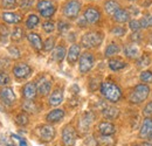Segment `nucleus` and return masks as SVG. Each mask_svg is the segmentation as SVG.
<instances>
[{"instance_id": "393cba45", "label": "nucleus", "mask_w": 152, "mask_h": 146, "mask_svg": "<svg viewBox=\"0 0 152 146\" xmlns=\"http://www.w3.org/2000/svg\"><path fill=\"white\" fill-rule=\"evenodd\" d=\"M66 55H67L66 47L64 46H57V47L54 48V50H53L52 57H53L54 61H56L57 63H60V62L63 61V58L66 57Z\"/></svg>"}, {"instance_id": "a19ab883", "label": "nucleus", "mask_w": 152, "mask_h": 146, "mask_svg": "<svg viewBox=\"0 0 152 146\" xmlns=\"http://www.w3.org/2000/svg\"><path fill=\"white\" fill-rule=\"evenodd\" d=\"M125 33H126V29L121 25L115 26L114 28L111 29V34H114L115 36H124Z\"/></svg>"}, {"instance_id": "7c9ffc66", "label": "nucleus", "mask_w": 152, "mask_h": 146, "mask_svg": "<svg viewBox=\"0 0 152 146\" xmlns=\"http://www.w3.org/2000/svg\"><path fill=\"white\" fill-rule=\"evenodd\" d=\"M39 22H40V18L38 15L37 14H31V15H28V18L26 20V27L28 29H33L38 26Z\"/></svg>"}, {"instance_id": "8fccbe9b", "label": "nucleus", "mask_w": 152, "mask_h": 146, "mask_svg": "<svg viewBox=\"0 0 152 146\" xmlns=\"http://www.w3.org/2000/svg\"><path fill=\"white\" fill-rule=\"evenodd\" d=\"M130 39H131V41H132L133 43H140V42H142V39H143V36H142V33L137 32V33H133V34H131Z\"/></svg>"}, {"instance_id": "2f4dec72", "label": "nucleus", "mask_w": 152, "mask_h": 146, "mask_svg": "<svg viewBox=\"0 0 152 146\" xmlns=\"http://www.w3.org/2000/svg\"><path fill=\"white\" fill-rule=\"evenodd\" d=\"M15 123L19 125V126H26L28 123H29V118H28V115L26 112H20L15 116Z\"/></svg>"}, {"instance_id": "a211bd4d", "label": "nucleus", "mask_w": 152, "mask_h": 146, "mask_svg": "<svg viewBox=\"0 0 152 146\" xmlns=\"http://www.w3.org/2000/svg\"><path fill=\"white\" fill-rule=\"evenodd\" d=\"M102 115H103V117L105 119L114 120V119H116L118 117V115H119V109L114 107V105H105L102 109Z\"/></svg>"}, {"instance_id": "49530a36", "label": "nucleus", "mask_w": 152, "mask_h": 146, "mask_svg": "<svg viewBox=\"0 0 152 146\" xmlns=\"http://www.w3.org/2000/svg\"><path fill=\"white\" fill-rule=\"evenodd\" d=\"M143 116L144 117H151L152 116V101L146 103V105L143 108Z\"/></svg>"}, {"instance_id": "6e6d98bb", "label": "nucleus", "mask_w": 152, "mask_h": 146, "mask_svg": "<svg viewBox=\"0 0 152 146\" xmlns=\"http://www.w3.org/2000/svg\"><path fill=\"white\" fill-rule=\"evenodd\" d=\"M143 146H152L151 143H148V142H145L144 144H143Z\"/></svg>"}, {"instance_id": "58836bf2", "label": "nucleus", "mask_w": 152, "mask_h": 146, "mask_svg": "<svg viewBox=\"0 0 152 146\" xmlns=\"http://www.w3.org/2000/svg\"><path fill=\"white\" fill-rule=\"evenodd\" d=\"M150 62H151L150 56H149V55H143L142 57H139V58L137 60V66L140 67V68H144V67L149 66Z\"/></svg>"}, {"instance_id": "5fc2aeb1", "label": "nucleus", "mask_w": 152, "mask_h": 146, "mask_svg": "<svg viewBox=\"0 0 152 146\" xmlns=\"http://www.w3.org/2000/svg\"><path fill=\"white\" fill-rule=\"evenodd\" d=\"M149 43H150V45H152V33L150 34V36H149Z\"/></svg>"}, {"instance_id": "4be33fe9", "label": "nucleus", "mask_w": 152, "mask_h": 146, "mask_svg": "<svg viewBox=\"0 0 152 146\" xmlns=\"http://www.w3.org/2000/svg\"><path fill=\"white\" fill-rule=\"evenodd\" d=\"M113 18H114L115 22H117V23H125V22L130 21V13L124 8H119L115 13Z\"/></svg>"}, {"instance_id": "72a5a7b5", "label": "nucleus", "mask_w": 152, "mask_h": 146, "mask_svg": "<svg viewBox=\"0 0 152 146\" xmlns=\"http://www.w3.org/2000/svg\"><path fill=\"white\" fill-rule=\"evenodd\" d=\"M54 47H55V37L54 36L48 37V39L43 42V50L47 52V53L54 50Z\"/></svg>"}, {"instance_id": "aec40b11", "label": "nucleus", "mask_w": 152, "mask_h": 146, "mask_svg": "<svg viewBox=\"0 0 152 146\" xmlns=\"http://www.w3.org/2000/svg\"><path fill=\"white\" fill-rule=\"evenodd\" d=\"M38 93L40 96H47L52 90V82L49 80H40L38 83Z\"/></svg>"}, {"instance_id": "c9c22d12", "label": "nucleus", "mask_w": 152, "mask_h": 146, "mask_svg": "<svg viewBox=\"0 0 152 146\" xmlns=\"http://www.w3.org/2000/svg\"><path fill=\"white\" fill-rule=\"evenodd\" d=\"M52 6H54L53 1H50V0H40L37 4V9L39 12H42V11H45V9L52 7Z\"/></svg>"}, {"instance_id": "6ab92c4d", "label": "nucleus", "mask_w": 152, "mask_h": 146, "mask_svg": "<svg viewBox=\"0 0 152 146\" xmlns=\"http://www.w3.org/2000/svg\"><path fill=\"white\" fill-rule=\"evenodd\" d=\"M94 115L91 113V112H86L82 117H81V119H80V128L83 131V132H87L89 128H90V125H91V123H93V120H94Z\"/></svg>"}, {"instance_id": "ea45409f", "label": "nucleus", "mask_w": 152, "mask_h": 146, "mask_svg": "<svg viewBox=\"0 0 152 146\" xmlns=\"http://www.w3.org/2000/svg\"><path fill=\"white\" fill-rule=\"evenodd\" d=\"M55 11H56V7L55 6H52V7L47 8V9H45V11L40 12V15L45 19H50L55 14Z\"/></svg>"}, {"instance_id": "5701e85b", "label": "nucleus", "mask_w": 152, "mask_h": 146, "mask_svg": "<svg viewBox=\"0 0 152 146\" xmlns=\"http://www.w3.org/2000/svg\"><path fill=\"white\" fill-rule=\"evenodd\" d=\"M1 18L5 22L7 23H13V25H17L19 23L20 21L22 20L21 15L18 14V13H13V12H4L1 14Z\"/></svg>"}, {"instance_id": "20e7f679", "label": "nucleus", "mask_w": 152, "mask_h": 146, "mask_svg": "<svg viewBox=\"0 0 152 146\" xmlns=\"http://www.w3.org/2000/svg\"><path fill=\"white\" fill-rule=\"evenodd\" d=\"M81 7H82L81 1H78V0H69L63 5L62 13L67 19L74 20V19L78 17V14L81 12Z\"/></svg>"}, {"instance_id": "9b49d317", "label": "nucleus", "mask_w": 152, "mask_h": 146, "mask_svg": "<svg viewBox=\"0 0 152 146\" xmlns=\"http://www.w3.org/2000/svg\"><path fill=\"white\" fill-rule=\"evenodd\" d=\"M139 138L140 139H150L152 138V118L145 117L142 122L140 130H139Z\"/></svg>"}, {"instance_id": "4d7b16f0", "label": "nucleus", "mask_w": 152, "mask_h": 146, "mask_svg": "<svg viewBox=\"0 0 152 146\" xmlns=\"http://www.w3.org/2000/svg\"><path fill=\"white\" fill-rule=\"evenodd\" d=\"M6 146H15V145H14V144H7Z\"/></svg>"}, {"instance_id": "a18cd8bd", "label": "nucleus", "mask_w": 152, "mask_h": 146, "mask_svg": "<svg viewBox=\"0 0 152 146\" xmlns=\"http://www.w3.org/2000/svg\"><path fill=\"white\" fill-rule=\"evenodd\" d=\"M11 82V77L8 76V74L5 72H0V85L5 87Z\"/></svg>"}, {"instance_id": "f3484780", "label": "nucleus", "mask_w": 152, "mask_h": 146, "mask_svg": "<svg viewBox=\"0 0 152 146\" xmlns=\"http://www.w3.org/2000/svg\"><path fill=\"white\" fill-rule=\"evenodd\" d=\"M97 128H98V132L103 136H114L116 132L115 125L110 122H101Z\"/></svg>"}, {"instance_id": "e433bc0d", "label": "nucleus", "mask_w": 152, "mask_h": 146, "mask_svg": "<svg viewBox=\"0 0 152 146\" xmlns=\"http://www.w3.org/2000/svg\"><path fill=\"white\" fill-rule=\"evenodd\" d=\"M42 29H43L46 33L50 34V33H53L54 29H55V23H54L52 20H47V21H45V22L42 23Z\"/></svg>"}, {"instance_id": "9d476101", "label": "nucleus", "mask_w": 152, "mask_h": 146, "mask_svg": "<svg viewBox=\"0 0 152 146\" xmlns=\"http://www.w3.org/2000/svg\"><path fill=\"white\" fill-rule=\"evenodd\" d=\"M21 92H22L25 101H34L37 95H38V87L34 82H27L22 87Z\"/></svg>"}, {"instance_id": "37998d69", "label": "nucleus", "mask_w": 152, "mask_h": 146, "mask_svg": "<svg viewBox=\"0 0 152 146\" xmlns=\"http://www.w3.org/2000/svg\"><path fill=\"white\" fill-rule=\"evenodd\" d=\"M129 28L132 31L133 33H137L142 29L140 27V23H139V20H136V19H132L129 21Z\"/></svg>"}, {"instance_id": "bb28decb", "label": "nucleus", "mask_w": 152, "mask_h": 146, "mask_svg": "<svg viewBox=\"0 0 152 146\" xmlns=\"http://www.w3.org/2000/svg\"><path fill=\"white\" fill-rule=\"evenodd\" d=\"M123 53H124V55H125L128 58L134 60V58L138 57L139 50H138V48H137L136 46H133V45H126V46L124 47V49H123Z\"/></svg>"}, {"instance_id": "bf43d9fd", "label": "nucleus", "mask_w": 152, "mask_h": 146, "mask_svg": "<svg viewBox=\"0 0 152 146\" xmlns=\"http://www.w3.org/2000/svg\"><path fill=\"white\" fill-rule=\"evenodd\" d=\"M129 1H136V0H129Z\"/></svg>"}, {"instance_id": "a878e982", "label": "nucleus", "mask_w": 152, "mask_h": 146, "mask_svg": "<svg viewBox=\"0 0 152 146\" xmlns=\"http://www.w3.org/2000/svg\"><path fill=\"white\" fill-rule=\"evenodd\" d=\"M96 143L98 144V146H115L116 145V139L113 136L101 134L99 137L96 138Z\"/></svg>"}, {"instance_id": "f704fd0d", "label": "nucleus", "mask_w": 152, "mask_h": 146, "mask_svg": "<svg viewBox=\"0 0 152 146\" xmlns=\"http://www.w3.org/2000/svg\"><path fill=\"white\" fill-rule=\"evenodd\" d=\"M139 80L144 84H151L152 83V72L150 70H144L139 75Z\"/></svg>"}, {"instance_id": "0eeeda50", "label": "nucleus", "mask_w": 152, "mask_h": 146, "mask_svg": "<svg viewBox=\"0 0 152 146\" xmlns=\"http://www.w3.org/2000/svg\"><path fill=\"white\" fill-rule=\"evenodd\" d=\"M76 134L75 128H73L72 125H66L63 130H62V143L63 146H74L76 143Z\"/></svg>"}, {"instance_id": "ddd939ff", "label": "nucleus", "mask_w": 152, "mask_h": 146, "mask_svg": "<svg viewBox=\"0 0 152 146\" xmlns=\"http://www.w3.org/2000/svg\"><path fill=\"white\" fill-rule=\"evenodd\" d=\"M81 56V46L77 43H73L70 48L67 52V61L70 66H74L76 62L78 61Z\"/></svg>"}, {"instance_id": "4468645a", "label": "nucleus", "mask_w": 152, "mask_h": 146, "mask_svg": "<svg viewBox=\"0 0 152 146\" xmlns=\"http://www.w3.org/2000/svg\"><path fill=\"white\" fill-rule=\"evenodd\" d=\"M27 40H28V42L31 43V46L37 52H40V50L43 49V42H42V39H41V36L39 34L34 33V32H31V33L27 34Z\"/></svg>"}, {"instance_id": "473e14b6", "label": "nucleus", "mask_w": 152, "mask_h": 146, "mask_svg": "<svg viewBox=\"0 0 152 146\" xmlns=\"http://www.w3.org/2000/svg\"><path fill=\"white\" fill-rule=\"evenodd\" d=\"M23 36H25V32H23V29L21 27H15L11 33V39L13 41H15V42L21 41L23 39Z\"/></svg>"}, {"instance_id": "412c9836", "label": "nucleus", "mask_w": 152, "mask_h": 146, "mask_svg": "<svg viewBox=\"0 0 152 146\" xmlns=\"http://www.w3.org/2000/svg\"><path fill=\"white\" fill-rule=\"evenodd\" d=\"M121 8V5L116 1V0H107L104 2V11L108 15L114 17L115 13Z\"/></svg>"}, {"instance_id": "c03bdc74", "label": "nucleus", "mask_w": 152, "mask_h": 146, "mask_svg": "<svg viewBox=\"0 0 152 146\" xmlns=\"http://www.w3.org/2000/svg\"><path fill=\"white\" fill-rule=\"evenodd\" d=\"M8 53L13 58H20L21 57V53H20L19 48L17 46H10L8 47Z\"/></svg>"}, {"instance_id": "864d4df0", "label": "nucleus", "mask_w": 152, "mask_h": 146, "mask_svg": "<svg viewBox=\"0 0 152 146\" xmlns=\"http://www.w3.org/2000/svg\"><path fill=\"white\" fill-rule=\"evenodd\" d=\"M73 89H75V90H74V92H76V93H77V92H78V90H80L77 85H73Z\"/></svg>"}, {"instance_id": "1a4fd4ad", "label": "nucleus", "mask_w": 152, "mask_h": 146, "mask_svg": "<svg viewBox=\"0 0 152 146\" xmlns=\"http://www.w3.org/2000/svg\"><path fill=\"white\" fill-rule=\"evenodd\" d=\"M15 99H17V97H15V93H14L12 88H10V87H2L0 89V101L4 104L11 107L15 102Z\"/></svg>"}, {"instance_id": "423d86ee", "label": "nucleus", "mask_w": 152, "mask_h": 146, "mask_svg": "<svg viewBox=\"0 0 152 146\" xmlns=\"http://www.w3.org/2000/svg\"><path fill=\"white\" fill-rule=\"evenodd\" d=\"M32 68L31 66H28L27 63H23V62H20L17 63L14 67H13V75L17 80H26L31 75H32Z\"/></svg>"}, {"instance_id": "79ce46f5", "label": "nucleus", "mask_w": 152, "mask_h": 146, "mask_svg": "<svg viewBox=\"0 0 152 146\" xmlns=\"http://www.w3.org/2000/svg\"><path fill=\"white\" fill-rule=\"evenodd\" d=\"M1 6L5 9H13L17 7V0H1Z\"/></svg>"}, {"instance_id": "3c124183", "label": "nucleus", "mask_w": 152, "mask_h": 146, "mask_svg": "<svg viewBox=\"0 0 152 146\" xmlns=\"http://www.w3.org/2000/svg\"><path fill=\"white\" fill-rule=\"evenodd\" d=\"M12 137H13V138H15V139H18V140H22V139H21V137H19L18 134H12Z\"/></svg>"}, {"instance_id": "7ed1b4c3", "label": "nucleus", "mask_w": 152, "mask_h": 146, "mask_svg": "<svg viewBox=\"0 0 152 146\" xmlns=\"http://www.w3.org/2000/svg\"><path fill=\"white\" fill-rule=\"evenodd\" d=\"M103 39H104V35L102 32H98V31L87 32L81 37V46L86 49L97 48L103 42Z\"/></svg>"}, {"instance_id": "39448f33", "label": "nucleus", "mask_w": 152, "mask_h": 146, "mask_svg": "<svg viewBox=\"0 0 152 146\" xmlns=\"http://www.w3.org/2000/svg\"><path fill=\"white\" fill-rule=\"evenodd\" d=\"M95 64V56L90 52L82 53L78 58V70L81 74H87L93 69Z\"/></svg>"}, {"instance_id": "2eb2a0df", "label": "nucleus", "mask_w": 152, "mask_h": 146, "mask_svg": "<svg viewBox=\"0 0 152 146\" xmlns=\"http://www.w3.org/2000/svg\"><path fill=\"white\" fill-rule=\"evenodd\" d=\"M64 117V110L63 109H54L52 110L50 112L47 113L46 116V120L50 124H55V123H58L63 119Z\"/></svg>"}, {"instance_id": "4c0bfd02", "label": "nucleus", "mask_w": 152, "mask_h": 146, "mask_svg": "<svg viewBox=\"0 0 152 146\" xmlns=\"http://www.w3.org/2000/svg\"><path fill=\"white\" fill-rule=\"evenodd\" d=\"M70 28V25L69 22H66V21H62L60 20L58 23H57V29H58V33L60 34H66Z\"/></svg>"}, {"instance_id": "b1692460", "label": "nucleus", "mask_w": 152, "mask_h": 146, "mask_svg": "<svg viewBox=\"0 0 152 146\" xmlns=\"http://www.w3.org/2000/svg\"><path fill=\"white\" fill-rule=\"evenodd\" d=\"M108 64H109V68L113 70V72H119V70H122V69H124L128 64H126V62H124L122 58H110L109 60V62H108Z\"/></svg>"}, {"instance_id": "c756f323", "label": "nucleus", "mask_w": 152, "mask_h": 146, "mask_svg": "<svg viewBox=\"0 0 152 146\" xmlns=\"http://www.w3.org/2000/svg\"><path fill=\"white\" fill-rule=\"evenodd\" d=\"M139 23H140V27L143 29H149L152 27V14L148 13V14H144L142 19L139 20Z\"/></svg>"}, {"instance_id": "603ef678", "label": "nucleus", "mask_w": 152, "mask_h": 146, "mask_svg": "<svg viewBox=\"0 0 152 146\" xmlns=\"http://www.w3.org/2000/svg\"><path fill=\"white\" fill-rule=\"evenodd\" d=\"M20 146H27V144H26V142L22 139V140H20Z\"/></svg>"}, {"instance_id": "f03ea898", "label": "nucleus", "mask_w": 152, "mask_h": 146, "mask_svg": "<svg viewBox=\"0 0 152 146\" xmlns=\"http://www.w3.org/2000/svg\"><path fill=\"white\" fill-rule=\"evenodd\" d=\"M150 90L151 89L148 84H144V83L137 84L129 95V102L134 105L142 104L143 102H145L148 99V97L150 95Z\"/></svg>"}, {"instance_id": "cd10ccee", "label": "nucleus", "mask_w": 152, "mask_h": 146, "mask_svg": "<svg viewBox=\"0 0 152 146\" xmlns=\"http://www.w3.org/2000/svg\"><path fill=\"white\" fill-rule=\"evenodd\" d=\"M119 52H121V47H119L116 42H111V43H109V45L107 46L104 55H105V57H111V56H114V55L118 54Z\"/></svg>"}, {"instance_id": "f257e3e1", "label": "nucleus", "mask_w": 152, "mask_h": 146, "mask_svg": "<svg viewBox=\"0 0 152 146\" xmlns=\"http://www.w3.org/2000/svg\"><path fill=\"white\" fill-rule=\"evenodd\" d=\"M99 91L103 95V97L110 103H117L123 97V92L121 90V88L110 81L102 82L99 85Z\"/></svg>"}, {"instance_id": "de8ad7c7", "label": "nucleus", "mask_w": 152, "mask_h": 146, "mask_svg": "<svg viewBox=\"0 0 152 146\" xmlns=\"http://www.w3.org/2000/svg\"><path fill=\"white\" fill-rule=\"evenodd\" d=\"M8 35H10V29H8V27H7L6 25H4V23H0V36L6 39Z\"/></svg>"}, {"instance_id": "13d9d810", "label": "nucleus", "mask_w": 152, "mask_h": 146, "mask_svg": "<svg viewBox=\"0 0 152 146\" xmlns=\"http://www.w3.org/2000/svg\"><path fill=\"white\" fill-rule=\"evenodd\" d=\"M132 146H143V145H139V144H134V145H132Z\"/></svg>"}, {"instance_id": "dca6fc26", "label": "nucleus", "mask_w": 152, "mask_h": 146, "mask_svg": "<svg viewBox=\"0 0 152 146\" xmlns=\"http://www.w3.org/2000/svg\"><path fill=\"white\" fill-rule=\"evenodd\" d=\"M63 102V90L57 88L54 91L50 93L49 98H48V104L50 107H57Z\"/></svg>"}, {"instance_id": "6e6552de", "label": "nucleus", "mask_w": 152, "mask_h": 146, "mask_svg": "<svg viewBox=\"0 0 152 146\" xmlns=\"http://www.w3.org/2000/svg\"><path fill=\"white\" fill-rule=\"evenodd\" d=\"M55 134H56V131H55V128H54L53 125L45 124V125H41L39 128V137L45 143L52 142L55 138Z\"/></svg>"}, {"instance_id": "f8f14e48", "label": "nucleus", "mask_w": 152, "mask_h": 146, "mask_svg": "<svg viewBox=\"0 0 152 146\" xmlns=\"http://www.w3.org/2000/svg\"><path fill=\"white\" fill-rule=\"evenodd\" d=\"M83 18L89 25H95L101 20V12L96 7H88L83 13Z\"/></svg>"}, {"instance_id": "c85d7f7f", "label": "nucleus", "mask_w": 152, "mask_h": 146, "mask_svg": "<svg viewBox=\"0 0 152 146\" xmlns=\"http://www.w3.org/2000/svg\"><path fill=\"white\" fill-rule=\"evenodd\" d=\"M22 110L28 113H37L38 112V105L34 101H25L22 103Z\"/></svg>"}, {"instance_id": "09e8293b", "label": "nucleus", "mask_w": 152, "mask_h": 146, "mask_svg": "<svg viewBox=\"0 0 152 146\" xmlns=\"http://www.w3.org/2000/svg\"><path fill=\"white\" fill-rule=\"evenodd\" d=\"M33 2H34V0H21V2H20V7H21L22 9H28V8L32 7Z\"/></svg>"}]
</instances>
